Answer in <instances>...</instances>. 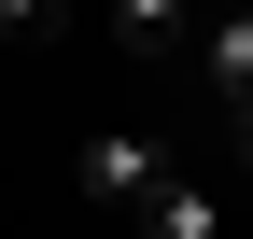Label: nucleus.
<instances>
[{"mask_svg":"<svg viewBox=\"0 0 253 239\" xmlns=\"http://www.w3.org/2000/svg\"><path fill=\"white\" fill-rule=\"evenodd\" d=\"M126 225H141V239H225V197H211L197 169H169V183H155V197H141Z\"/></svg>","mask_w":253,"mask_h":239,"instance_id":"obj_3","label":"nucleus"},{"mask_svg":"<svg viewBox=\"0 0 253 239\" xmlns=\"http://www.w3.org/2000/svg\"><path fill=\"white\" fill-rule=\"evenodd\" d=\"M225 127H239V183H253V113H225Z\"/></svg>","mask_w":253,"mask_h":239,"instance_id":"obj_5","label":"nucleus"},{"mask_svg":"<svg viewBox=\"0 0 253 239\" xmlns=\"http://www.w3.org/2000/svg\"><path fill=\"white\" fill-rule=\"evenodd\" d=\"M113 42L126 56H183L197 42V0H113Z\"/></svg>","mask_w":253,"mask_h":239,"instance_id":"obj_4","label":"nucleus"},{"mask_svg":"<svg viewBox=\"0 0 253 239\" xmlns=\"http://www.w3.org/2000/svg\"><path fill=\"white\" fill-rule=\"evenodd\" d=\"M169 169H183V155H169L155 127H113V141H84V169H71V183H84V197H99V211L126 225V211H141L155 183H169Z\"/></svg>","mask_w":253,"mask_h":239,"instance_id":"obj_1","label":"nucleus"},{"mask_svg":"<svg viewBox=\"0 0 253 239\" xmlns=\"http://www.w3.org/2000/svg\"><path fill=\"white\" fill-rule=\"evenodd\" d=\"M183 56H197V84H211L225 113H253V0H211V14H197V42H183Z\"/></svg>","mask_w":253,"mask_h":239,"instance_id":"obj_2","label":"nucleus"}]
</instances>
